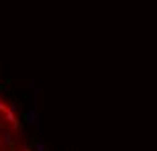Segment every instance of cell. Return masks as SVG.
Here are the masks:
<instances>
[{"instance_id":"obj_1","label":"cell","mask_w":157,"mask_h":151,"mask_svg":"<svg viewBox=\"0 0 157 151\" xmlns=\"http://www.w3.org/2000/svg\"><path fill=\"white\" fill-rule=\"evenodd\" d=\"M0 151H33L25 137L18 116L2 96H0Z\"/></svg>"}]
</instances>
